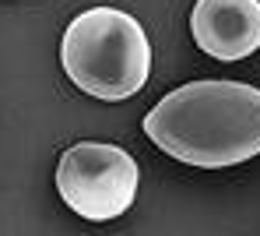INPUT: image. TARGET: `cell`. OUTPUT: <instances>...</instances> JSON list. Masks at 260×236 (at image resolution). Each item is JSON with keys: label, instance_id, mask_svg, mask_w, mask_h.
Returning <instances> with one entry per match:
<instances>
[{"label": "cell", "instance_id": "obj_1", "mask_svg": "<svg viewBox=\"0 0 260 236\" xmlns=\"http://www.w3.org/2000/svg\"><path fill=\"white\" fill-rule=\"evenodd\" d=\"M144 134L197 169H225L260 155V88L243 81H190L162 95Z\"/></svg>", "mask_w": 260, "mask_h": 236}, {"label": "cell", "instance_id": "obj_2", "mask_svg": "<svg viewBox=\"0 0 260 236\" xmlns=\"http://www.w3.org/2000/svg\"><path fill=\"white\" fill-rule=\"evenodd\" d=\"M60 64L85 95L120 102L137 95L151 78V43L134 14L120 7H91L67 25Z\"/></svg>", "mask_w": 260, "mask_h": 236}, {"label": "cell", "instance_id": "obj_3", "mask_svg": "<svg viewBox=\"0 0 260 236\" xmlns=\"http://www.w3.org/2000/svg\"><path fill=\"white\" fill-rule=\"evenodd\" d=\"M137 162L120 144L81 141L71 144L56 166V190L71 212L88 222L120 219L137 194Z\"/></svg>", "mask_w": 260, "mask_h": 236}, {"label": "cell", "instance_id": "obj_4", "mask_svg": "<svg viewBox=\"0 0 260 236\" xmlns=\"http://www.w3.org/2000/svg\"><path fill=\"white\" fill-rule=\"evenodd\" d=\"M190 32L215 60H246L260 49V0H197Z\"/></svg>", "mask_w": 260, "mask_h": 236}]
</instances>
